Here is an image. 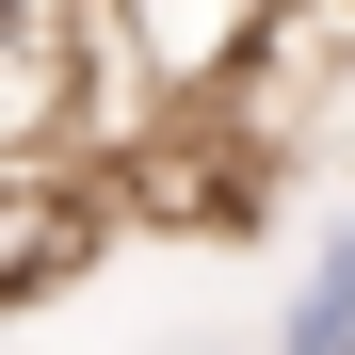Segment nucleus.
I'll list each match as a JSON object with an SVG mask.
<instances>
[{
  "label": "nucleus",
  "mask_w": 355,
  "mask_h": 355,
  "mask_svg": "<svg viewBox=\"0 0 355 355\" xmlns=\"http://www.w3.org/2000/svg\"><path fill=\"white\" fill-rule=\"evenodd\" d=\"M81 65H97V0H0V162L65 146Z\"/></svg>",
  "instance_id": "obj_1"
},
{
  "label": "nucleus",
  "mask_w": 355,
  "mask_h": 355,
  "mask_svg": "<svg viewBox=\"0 0 355 355\" xmlns=\"http://www.w3.org/2000/svg\"><path fill=\"white\" fill-rule=\"evenodd\" d=\"M97 226H113V194H81L65 146L0 162V307H17V291H65V275L97 259Z\"/></svg>",
  "instance_id": "obj_2"
},
{
  "label": "nucleus",
  "mask_w": 355,
  "mask_h": 355,
  "mask_svg": "<svg viewBox=\"0 0 355 355\" xmlns=\"http://www.w3.org/2000/svg\"><path fill=\"white\" fill-rule=\"evenodd\" d=\"M275 355H355V210H339L323 243H307V291H291Z\"/></svg>",
  "instance_id": "obj_3"
}]
</instances>
